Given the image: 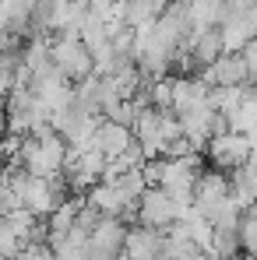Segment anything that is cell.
<instances>
[{"label":"cell","instance_id":"cell-1","mask_svg":"<svg viewBox=\"0 0 257 260\" xmlns=\"http://www.w3.org/2000/svg\"><path fill=\"white\" fill-rule=\"evenodd\" d=\"M49 53H53V63L60 67V74L67 81H74V85H81L92 74H99L95 56H92V49L85 46L81 36H49Z\"/></svg>","mask_w":257,"mask_h":260},{"label":"cell","instance_id":"cell-2","mask_svg":"<svg viewBox=\"0 0 257 260\" xmlns=\"http://www.w3.org/2000/svg\"><path fill=\"white\" fill-rule=\"evenodd\" d=\"M205 155H208L212 169H218V173H236V169H243V166L250 162V155H254V141H250L247 134L225 130V134H218V137L208 141Z\"/></svg>","mask_w":257,"mask_h":260},{"label":"cell","instance_id":"cell-3","mask_svg":"<svg viewBox=\"0 0 257 260\" xmlns=\"http://www.w3.org/2000/svg\"><path fill=\"white\" fill-rule=\"evenodd\" d=\"M180 215H183V208L173 201L162 186H148L145 197L137 201V218H141V225H152V229L169 232L173 225L180 221Z\"/></svg>","mask_w":257,"mask_h":260},{"label":"cell","instance_id":"cell-4","mask_svg":"<svg viewBox=\"0 0 257 260\" xmlns=\"http://www.w3.org/2000/svg\"><path fill=\"white\" fill-rule=\"evenodd\" d=\"M201 78L212 88H243V85H250V71H247L243 53H222Z\"/></svg>","mask_w":257,"mask_h":260},{"label":"cell","instance_id":"cell-5","mask_svg":"<svg viewBox=\"0 0 257 260\" xmlns=\"http://www.w3.org/2000/svg\"><path fill=\"white\" fill-rule=\"evenodd\" d=\"M208 95H212V85L201 74H194V78L180 74V78H173V113L187 116V113L208 106Z\"/></svg>","mask_w":257,"mask_h":260},{"label":"cell","instance_id":"cell-6","mask_svg":"<svg viewBox=\"0 0 257 260\" xmlns=\"http://www.w3.org/2000/svg\"><path fill=\"white\" fill-rule=\"evenodd\" d=\"M166 253V232L152 229V225H134L127 232V246L124 257L127 260H155Z\"/></svg>","mask_w":257,"mask_h":260},{"label":"cell","instance_id":"cell-7","mask_svg":"<svg viewBox=\"0 0 257 260\" xmlns=\"http://www.w3.org/2000/svg\"><path fill=\"white\" fill-rule=\"evenodd\" d=\"M130 144H134V127L113 123V120H106V116H102V123H99L95 137H92V148H95V151H102L106 158H120Z\"/></svg>","mask_w":257,"mask_h":260},{"label":"cell","instance_id":"cell-8","mask_svg":"<svg viewBox=\"0 0 257 260\" xmlns=\"http://www.w3.org/2000/svg\"><path fill=\"white\" fill-rule=\"evenodd\" d=\"M229 193H233V186H229V173L205 169V173L197 176V201H194V208L205 211V208H212V204H218V201H225Z\"/></svg>","mask_w":257,"mask_h":260},{"label":"cell","instance_id":"cell-9","mask_svg":"<svg viewBox=\"0 0 257 260\" xmlns=\"http://www.w3.org/2000/svg\"><path fill=\"white\" fill-rule=\"evenodd\" d=\"M229 130L247 134V137L254 141V148H257V85H247V88H243L240 106L229 113Z\"/></svg>","mask_w":257,"mask_h":260},{"label":"cell","instance_id":"cell-10","mask_svg":"<svg viewBox=\"0 0 257 260\" xmlns=\"http://www.w3.org/2000/svg\"><path fill=\"white\" fill-rule=\"evenodd\" d=\"M208 253H212V260H240V253H243L240 229H215L212 243H208Z\"/></svg>","mask_w":257,"mask_h":260},{"label":"cell","instance_id":"cell-11","mask_svg":"<svg viewBox=\"0 0 257 260\" xmlns=\"http://www.w3.org/2000/svg\"><path fill=\"white\" fill-rule=\"evenodd\" d=\"M240 239H243V250L257 257V201L250 208H243V218H240Z\"/></svg>","mask_w":257,"mask_h":260},{"label":"cell","instance_id":"cell-12","mask_svg":"<svg viewBox=\"0 0 257 260\" xmlns=\"http://www.w3.org/2000/svg\"><path fill=\"white\" fill-rule=\"evenodd\" d=\"M243 53V60H247V71H250V85H257V39H250V43L240 49Z\"/></svg>","mask_w":257,"mask_h":260},{"label":"cell","instance_id":"cell-13","mask_svg":"<svg viewBox=\"0 0 257 260\" xmlns=\"http://www.w3.org/2000/svg\"><path fill=\"white\" fill-rule=\"evenodd\" d=\"M4 169H7V166H4V158H0V179H4Z\"/></svg>","mask_w":257,"mask_h":260}]
</instances>
